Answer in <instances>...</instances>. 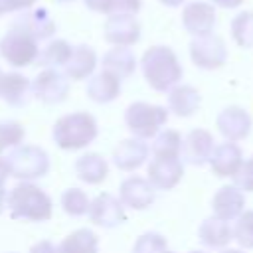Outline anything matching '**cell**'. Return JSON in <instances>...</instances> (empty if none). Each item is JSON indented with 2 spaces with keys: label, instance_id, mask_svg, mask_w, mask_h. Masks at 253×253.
<instances>
[{
  "label": "cell",
  "instance_id": "5b68a950",
  "mask_svg": "<svg viewBox=\"0 0 253 253\" xmlns=\"http://www.w3.org/2000/svg\"><path fill=\"white\" fill-rule=\"evenodd\" d=\"M10 176L20 182H34L49 172V156L42 146L20 144L6 156Z\"/></svg>",
  "mask_w": 253,
  "mask_h": 253
},
{
  "label": "cell",
  "instance_id": "52a82bcc",
  "mask_svg": "<svg viewBox=\"0 0 253 253\" xmlns=\"http://www.w3.org/2000/svg\"><path fill=\"white\" fill-rule=\"evenodd\" d=\"M190 59L196 67L213 71L225 65L227 61V45L225 42L215 34L196 36L190 42Z\"/></svg>",
  "mask_w": 253,
  "mask_h": 253
},
{
  "label": "cell",
  "instance_id": "836d02e7",
  "mask_svg": "<svg viewBox=\"0 0 253 253\" xmlns=\"http://www.w3.org/2000/svg\"><path fill=\"white\" fill-rule=\"evenodd\" d=\"M26 130L18 121H0V156L6 148H16L24 144Z\"/></svg>",
  "mask_w": 253,
  "mask_h": 253
},
{
  "label": "cell",
  "instance_id": "4fadbf2b",
  "mask_svg": "<svg viewBox=\"0 0 253 253\" xmlns=\"http://www.w3.org/2000/svg\"><path fill=\"white\" fill-rule=\"evenodd\" d=\"M89 219L99 225V227H105V229H111V227H117L121 225L126 215H125V206L121 204V200L109 192H103V194H97L93 200H91V206H89Z\"/></svg>",
  "mask_w": 253,
  "mask_h": 253
},
{
  "label": "cell",
  "instance_id": "f6af8a7d",
  "mask_svg": "<svg viewBox=\"0 0 253 253\" xmlns=\"http://www.w3.org/2000/svg\"><path fill=\"white\" fill-rule=\"evenodd\" d=\"M164 253H176V251H170V249H168V251H164Z\"/></svg>",
  "mask_w": 253,
  "mask_h": 253
},
{
  "label": "cell",
  "instance_id": "9c48e42d",
  "mask_svg": "<svg viewBox=\"0 0 253 253\" xmlns=\"http://www.w3.org/2000/svg\"><path fill=\"white\" fill-rule=\"evenodd\" d=\"M184 178V162L180 156H152L146 166V180L154 190H172Z\"/></svg>",
  "mask_w": 253,
  "mask_h": 253
},
{
  "label": "cell",
  "instance_id": "7402d4cb",
  "mask_svg": "<svg viewBox=\"0 0 253 253\" xmlns=\"http://www.w3.org/2000/svg\"><path fill=\"white\" fill-rule=\"evenodd\" d=\"M0 99L10 107H24L32 99V81L20 71H8L0 77Z\"/></svg>",
  "mask_w": 253,
  "mask_h": 253
},
{
  "label": "cell",
  "instance_id": "7a4b0ae2",
  "mask_svg": "<svg viewBox=\"0 0 253 253\" xmlns=\"http://www.w3.org/2000/svg\"><path fill=\"white\" fill-rule=\"evenodd\" d=\"M6 206L14 219L22 221H47L53 213L49 194L34 182H18L6 196Z\"/></svg>",
  "mask_w": 253,
  "mask_h": 253
},
{
  "label": "cell",
  "instance_id": "d6986e66",
  "mask_svg": "<svg viewBox=\"0 0 253 253\" xmlns=\"http://www.w3.org/2000/svg\"><path fill=\"white\" fill-rule=\"evenodd\" d=\"M97 63H99L97 51L87 43H79V45H73L71 55L61 71L69 81H83L95 73Z\"/></svg>",
  "mask_w": 253,
  "mask_h": 253
},
{
  "label": "cell",
  "instance_id": "e575fe53",
  "mask_svg": "<svg viewBox=\"0 0 253 253\" xmlns=\"http://www.w3.org/2000/svg\"><path fill=\"white\" fill-rule=\"evenodd\" d=\"M168 251V241L164 235L156 231H146L136 237L132 245V253H164Z\"/></svg>",
  "mask_w": 253,
  "mask_h": 253
},
{
  "label": "cell",
  "instance_id": "83f0119b",
  "mask_svg": "<svg viewBox=\"0 0 253 253\" xmlns=\"http://www.w3.org/2000/svg\"><path fill=\"white\" fill-rule=\"evenodd\" d=\"M71 49L73 45L67 42V40H61V38H55V40H49L42 49H40V55H38V63L42 67H51V69H63V65L67 63L69 55H71Z\"/></svg>",
  "mask_w": 253,
  "mask_h": 253
},
{
  "label": "cell",
  "instance_id": "b9f144b4",
  "mask_svg": "<svg viewBox=\"0 0 253 253\" xmlns=\"http://www.w3.org/2000/svg\"><path fill=\"white\" fill-rule=\"evenodd\" d=\"M6 196H8V192L4 188H0V213L6 210Z\"/></svg>",
  "mask_w": 253,
  "mask_h": 253
},
{
  "label": "cell",
  "instance_id": "74e56055",
  "mask_svg": "<svg viewBox=\"0 0 253 253\" xmlns=\"http://www.w3.org/2000/svg\"><path fill=\"white\" fill-rule=\"evenodd\" d=\"M28 253H57V245L51 243L49 239H42V241H36Z\"/></svg>",
  "mask_w": 253,
  "mask_h": 253
},
{
  "label": "cell",
  "instance_id": "603a6c76",
  "mask_svg": "<svg viewBox=\"0 0 253 253\" xmlns=\"http://www.w3.org/2000/svg\"><path fill=\"white\" fill-rule=\"evenodd\" d=\"M166 103H168V111L172 115L186 119V117H192L200 109L202 95L196 87L186 85V83H178L166 93Z\"/></svg>",
  "mask_w": 253,
  "mask_h": 253
},
{
  "label": "cell",
  "instance_id": "f35d334b",
  "mask_svg": "<svg viewBox=\"0 0 253 253\" xmlns=\"http://www.w3.org/2000/svg\"><path fill=\"white\" fill-rule=\"evenodd\" d=\"M245 0H210V4L217 6V8H223V10H233V8H239Z\"/></svg>",
  "mask_w": 253,
  "mask_h": 253
},
{
  "label": "cell",
  "instance_id": "9a60e30c",
  "mask_svg": "<svg viewBox=\"0 0 253 253\" xmlns=\"http://www.w3.org/2000/svg\"><path fill=\"white\" fill-rule=\"evenodd\" d=\"M12 26L24 30L26 34H30V36H32L34 40H38V42L49 40V38L55 34V28H57L53 16H51L49 10L43 8V6H34V8H30V10L22 12V14L14 20Z\"/></svg>",
  "mask_w": 253,
  "mask_h": 253
},
{
  "label": "cell",
  "instance_id": "44dd1931",
  "mask_svg": "<svg viewBox=\"0 0 253 253\" xmlns=\"http://www.w3.org/2000/svg\"><path fill=\"white\" fill-rule=\"evenodd\" d=\"M121 81L117 75H113L107 69L95 71L89 79H87V87H85V95L99 105H107L113 103L119 95H121Z\"/></svg>",
  "mask_w": 253,
  "mask_h": 253
},
{
  "label": "cell",
  "instance_id": "ee69618b",
  "mask_svg": "<svg viewBox=\"0 0 253 253\" xmlns=\"http://www.w3.org/2000/svg\"><path fill=\"white\" fill-rule=\"evenodd\" d=\"M53 2H57V4H67V2H73V0H53Z\"/></svg>",
  "mask_w": 253,
  "mask_h": 253
},
{
  "label": "cell",
  "instance_id": "c3c4849f",
  "mask_svg": "<svg viewBox=\"0 0 253 253\" xmlns=\"http://www.w3.org/2000/svg\"><path fill=\"white\" fill-rule=\"evenodd\" d=\"M0 77H2V69H0Z\"/></svg>",
  "mask_w": 253,
  "mask_h": 253
},
{
  "label": "cell",
  "instance_id": "8992f818",
  "mask_svg": "<svg viewBox=\"0 0 253 253\" xmlns=\"http://www.w3.org/2000/svg\"><path fill=\"white\" fill-rule=\"evenodd\" d=\"M0 55L12 67H28L38 61L40 42L34 40L24 30L12 26L0 40Z\"/></svg>",
  "mask_w": 253,
  "mask_h": 253
},
{
  "label": "cell",
  "instance_id": "7dc6e473",
  "mask_svg": "<svg viewBox=\"0 0 253 253\" xmlns=\"http://www.w3.org/2000/svg\"><path fill=\"white\" fill-rule=\"evenodd\" d=\"M249 160H251V164H253V156H251V158H249Z\"/></svg>",
  "mask_w": 253,
  "mask_h": 253
},
{
  "label": "cell",
  "instance_id": "f1b7e54d",
  "mask_svg": "<svg viewBox=\"0 0 253 253\" xmlns=\"http://www.w3.org/2000/svg\"><path fill=\"white\" fill-rule=\"evenodd\" d=\"M150 152H152V156H180L182 154V134L176 128H162L154 136Z\"/></svg>",
  "mask_w": 253,
  "mask_h": 253
},
{
  "label": "cell",
  "instance_id": "ac0fdd59",
  "mask_svg": "<svg viewBox=\"0 0 253 253\" xmlns=\"http://www.w3.org/2000/svg\"><path fill=\"white\" fill-rule=\"evenodd\" d=\"M241 162H243V152H241L239 144L229 142V140L215 144L213 152L208 160L211 174L217 178H231Z\"/></svg>",
  "mask_w": 253,
  "mask_h": 253
},
{
  "label": "cell",
  "instance_id": "7bdbcfd3",
  "mask_svg": "<svg viewBox=\"0 0 253 253\" xmlns=\"http://www.w3.org/2000/svg\"><path fill=\"white\" fill-rule=\"evenodd\" d=\"M221 253H243L241 249H231V247H225V249H221Z\"/></svg>",
  "mask_w": 253,
  "mask_h": 253
},
{
  "label": "cell",
  "instance_id": "bcb514c9",
  "mask_svg": "<svg viewBox=\"0 0 253 253\" xmlns=\"http://www.w3.org/2000/svg\"><path fill=\"white\" fill-rule=\"evenodd\" d=\"M190 253H204V251H190Z\"/></svg>",
  "mask_w": 253,
  "mask_h": 253
},
{
  "label": "cell",
  "instance_id": "d4e9b609",
  "mask_svg": "<svg viewBox=\"0 0 253 253\" xmlns=\"http://www.w3.org/2000/svg\"><path fill=\"white\" fill-rule=\"evenodd\" d=\"M198 237L206 247H211V249H225L229 245V241L233 239L229 221H223V219H219L215 215L206 217L200 223Z\"/></svg>",
  "mask_w": 253,
  "mask_h": 253
},
{
  "label": "cell",
  "instance_id": "8d00e7d4",
  "mask_svg": "<svg viewBox=\"0 0 253 253\" xmlns=\"http://www.w3.org/2000/svg\"><path fill=\"white\" fill-rule=\"evenodd\" d=\"M38 0H0V16L10 12H26L36 6Z\"/></svg>",
  "mask_w": 253,
  "mask_h": 253
},
{
  "label": "cell",
  "instance_id": "7c38bea8",
  "mask_svg": "<svg viewBox=\"0 0 253 253\" xmlns=\"http://www.w3.org/2000/svg\"><path fill=\"white\" fill-rule=\"evenodd\" d=\"M182 26L188 34L196 36H206V34H213L215 22H217V14H215V6L204 0H196V2H188L182 8Z\"/></svg>",
  "mask_w": 253,
  "mask_h": 253
},
{
  "label": "cell",
  "instance_id": "60d3db41",
  "mask_svg": "<svg viewBox=\"0 0 253 253\" xmlns=\"http://www.w3.org/2000/svg\"><path fill=\"white\" fill-rule=\"evenodd\" d=\"M160 4H164V6H168V8H178V6H182L186 0H158Z\"/></svg>",
  "mask_w": 253,
  "mask_h": 253
},
{
  "label": "cell",
  "instance_id": "3957f363",
  "mask_svg": "<svg viewBox=\"0 0 253 253\" xmlns=\"http://www.w3.org/2000/svg\"><path fill=\"white\" fill-rule=\"evenodd\" d=\"M99 134L97 121L87 111H73L59 117L51 126V138L61 150L87 148Z\"/></svg>",
  "mask_w": 253,
  "mask_h": 253
},
{
  "label": "cell",
  "instance_id": "6da1fadb",
  "mask_svg": "<svg viewBox=\"0 0 253 253\" xmlns=\"http://www.w3.org/2000/svg\"><path fill=\"white\" fill-rule=\"evenodd\" d=\"M142 77L150 89L158 93H168L174 85L182 81L184 69L176 51L168 45H150L140 57Z\"/></svg>",
  "mask_w": 253,
  "mask_h": 253
},
{
  "label": "cell",
  "instance_id": "277c9868",
  "mask_svg": "<svg viewBox=\"0 0 253 253\" xmlns=\"http://www.w3.org/2000/svg\"><path fill=\"white\" fill-rule=\"evenodd\" d=\"M168 121V109L162 105L134 101L125 111V125L134 138H154Z\"/></svg>",
  "mask_w": 253,
  "mask_h": 253
},
{
  "label": "cell",
  "instance_id": "cb8c5ba5",
  "mask_svg": "<svg viewBox=\"0 0 253 253\" xmlns=\"http://www.w3.org/2000/svg\"><path fill=\"white\" fill-rule=\"evenodd\" d=\"M75 174L81 182L89 186H97L109 176V162L99 152H85L75 160Z\"/></svg>",
  "mask_w": 253,
  "mask_h": 253
},
{
  "label": "cell",
  "instance_id": "ffe728a7",
  "mask_svg": "<svg viewBox=\"0 0 253 253\" xmlns=\"http://www.w3.org/2000/svg\"><path fill=\"white\" fill-rule=\"evenodd\" d=\"M243 210H245V194L231 184L217 188V192L211 198V213L223 221H233Z\"/></svg>",
  "mask_w": 253,
  "mask_h": 253
},
{
  "label": "cell",
  "instance_id": "f546056e",
  "mask_svg": "<svg viewBox=\"0 0 253 253\" xmlns=\"http://www.w3.org/2000/svg\"><path fill=\"white\" fill-rule=\"evenodd\" d=\"M91 12L97 14H134L142 8V0H83Z\"/></svg>",
  "mask_w": 253,
  "mask_h": 253
},
{
  "label": "cell",
  "instance_id": "4316f807",
  "mask_svg": "<svg viewBox=\"0 0 253 253\" xmlns=\"http://www.w3.org/2000/svg\"><path fill=\"white\" fill-rule=\"evenodd\" d=\"M97 251H99V235L89 227H79L71 231L57 245V253H97Z\"/></svg>",
  "mask_w": 253,
  "mask_h": 253
},
{
  "label": "cell",
  "instance_id": "5bb4252c",
  "mask_svg": "<svg viewBox=\"0 0 253 253\" xmlns=\"http://www.w3.org/2000/svg\"><path fill=\"white\" fill-rule=\"evenodd\" d=\"M213 146L215 140L208 128H192L182 138V162H188L192 166H204L208 164Z\"/></svg>",
  "mask_w": 253,
  "mask_h": 253
},
{
  "label": "cell",
  "instance_id": "30bf717a",
  "mask_svg": "<svg viewBox=\"0 0 253 253\" xmlns=\"http://www.w3.org/2000/svg\"><path fill=\"white\" fill-rule=\"evenodd\" d=\"M140 22L134 14H113L103 26V38L111 45L130 47L140 40Z\"/></svg>",
  "mask_w": 253,
  "mask_h": 253
},
{
  "label": "cell",
  "instance_id": "e0dca14e",
  "mask_svg": "<svg viewBox=\"0 0 253 253\" xmlns=\"http://www.w3.org/2000/svg\"><path fill=\"white\" fill-rule=\"evenodd\" d=\"M150 154V146L140 138H123L113 148V164L123 172H134L140 168Z\"/></svg>",
  "mask_w": 253,
  "mask_h": 253
},
{
  "label": "cell",
  "instance_id": "ba28073f",
  "mask_svg": "<svg viewBox=\"0 0 253 253\" xmlns=\"http://www.w3.org/2000/svg\"><path fill=\"white\" fill-rule=\"evenodd\" d=\"M69 95V79L63 71L43 67L32 81V97L45 105H59Z\"/></svg>",
  "mask_w": 253,
  "mask_h": 253
},
{
  "label": "cell",
  "instance_id": "8fae6325",
  "mask_svg": "<svg viewBox=\"0 0 253 253\" xmlns=\"http://www.w3.org/2000/svg\"><path fill=\"white\" fill-rule=\"evenodd\" d=\"M215 126L219 130V134L229 140V142H239L243 138L249 136L253 121L251 115L239 107V105H229L225 109L219 111V115L215 117Z\"/></svg>",
  "mask_w": 253,
  "mask_h": 253
},
{
  "label": "cell",
  "instance_id": "484cf974",
  "mask_svg": "<svg viewBox=\"0 0 253 253\" xmlns=\"http://www.w3.org/2000/svg\"><path fill=\"white\" fill-rule=\"evenodd\" d=\"M101 65H103V69L111 71V73L117 75L119 79H126V77H130V75L136 71V57H134V53H132L130 47L113 45V47L103 55Z\"/></svg>",
  "mask_w": 253,
  "mask_h": 253
},
{
  "label": "cell",
  "instance_id": "d6a6232c",
  "mask_svg": "<svg viewBox=\"0 0 253 253\" xmlns=\"http://www.w3.org/2000/svg\"><path fill=\"white\" fill-rule=\"evenodd\" d=\"M231 235L241 249H253V210H243L233 219Z\"/></svg>",
  "mask_w": 253,
  "mask_h": 253
},
{
  "label": "cell",
  "instance_id": "d590c367",
  "mask_svg": "<svg viewBox=\"0 0 253 253\" xmlns=\"http://www.w3.org/2000/svg\"><path fill=\"white\" fill-rule=\"evenodd\" d=\"M231 182H233L231 186H235L243 194L253 192V164H251V160H243L239 164V168L231 176Z\"/></svg>",
  "mask_w": 253,
  "mask_h": 253
},
{
  "label": "cell",
  "instance_id": "4dcf8cb0",
  "mask_svg": "<svg viewBox=\"0 0 253 253\" xmlns=\"http://www.w3.org/2000/svg\"><path fill=\"white\" fill-rule=\"evenodd\" d=\"M59 204H61V210L71 215V217H81L89 211V206H91V198L87 196L85 190L81 188H67L63 190L61 198H59Z\"/></svg>",
  "mask_w": 253,
  "mask_h": 253
},
{
  "label": "cell",
  "instance_id": "2e32d148",
  "mask_svg": "<svg viewBox=\"0 0 253 253\" xmlns=\"http://www.w3.org/2000/svg\"><path fill=\"white\" fill-rule=\"evenodd\" d=\"M119 200L125 208L142 211L154 202V188L142 176H128L119 186Z\"/></svg>",
  "mask_w": 253,
  "mask_h": 253
},
{
  "label": "cell",
  "instance_id": "1f68e13d",
  "mask_svg": "<svg viewBox=\"0 0 253 253\" xmlns=\"http://www.w3.org/2000/svg\"><path fill=\"white\" fill-rule=\"evenodd\" d=\"M231 38L243 49L253 47V10H243L231 20Z\"/></svg>",
  "mask_w": 253,
  "mask_h": 253
},
{
  "label": "cell",
  "instance_id": "ab89813d",
  "mask_svg": "<svg viewBox=\"0 0 253 253\" xmlns=\"http://www.w3.org/2000/svg\"><path fill=\"white\" fill-rule=\"evenodd\" d=\"M8 176H10L8 162H6V158H4V156H0V188H4V184H6Z\"/></svg>",
  "mask_w": 253,
  "mask_h": 253
}]
</instances>
